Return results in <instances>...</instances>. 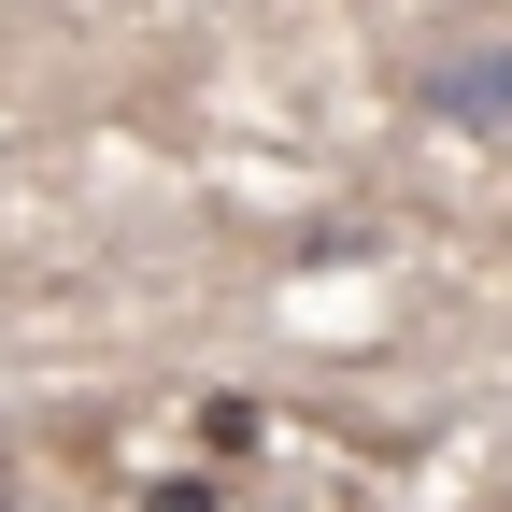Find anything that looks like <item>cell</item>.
<instances>
[{
  "instance_id": "6da1fadb",
  "label": "cell",
  "mask_w": 512,
  "mask_h": 512,
  "mask_svg": "<svg viewBox=\"0 0 512 512\" xmlns=\"http://www.w3.org/2000/svg\"><path fill=\"white\" fill-rule=\"evenodd\" d=\"M427 100H441V114H470V128H498V114H512V43H498V57H441Z\"/></svg>"
}]
</instances>
